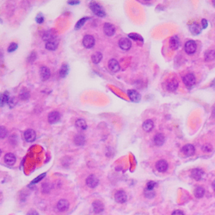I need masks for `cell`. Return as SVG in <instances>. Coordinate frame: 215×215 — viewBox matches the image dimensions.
<instances>
[{
  "instance_id": "6da1fadb",
  "label": "cell",
  "mask_w": 215,
  "mask_h": 215,
  "mask_svg": "<svg viewBox=\"0 0 215 215\" xmlns=\"http://www.w3.org/2000/svg\"><path fill=\"white\" fill-rule=\"evenodd\" d=\"M90 6H91V11H93V13H94L95 15H96V16H100V17L105 16L106 13H105V11H103V9H102V7H101L97 3H96V2H91Z\"/></svg>"
},
{
  "instance_id": "5b68a950",
  "label": "cell",
  "mask_w": 215,
  "mask_h": 215,
  "mask_svg": "<svg viewBox=\"0 0 215 215\" xmlns=\"http://www.w3.org/2000/svg\"><path fill=\"white\" fill-rule=\"evenodd\" d=\"M114 199H115V201L118 203H125L127 200V196H126V194L123 190H120L115 193Z\"/></svg>"
},
{
  "instance_id": "db71d44e",
  "label": "cell",
  "mask_w": 215,
  "mask_h": 215,
  "mask_svg": "<svg viewBox=\"0 0 215 215\" xmlns=\"http://www.w3.org/2000/svg\"><path fill=\"white\" fill-rule=\"evenodd\" d=\"M212 86H213V87H214V88L215 89V79L214 80V82H213V84H212Z\"/></svg>"
},
{
  "instance_id": "ab89813d",
  "label": "cell",
  "mask_w": 215,
  "mask_h": 215,
  "mask_svg": "<svg viewBox=\"0 0 215 215\" xmlns=\"http://www.w3.org/2000/svg\"><path fill=\"white\" fill-rule=\"evenodd\" d=\"M17 103V100H16V98H15V97H11L10 98V100H9V102H8V104L13 108L14 106H16V104Z\"/></svg>"
},
{
  "instance_id": "5bb4252c",
  "label": "cell",
  "mask_w": 215,
  "mask_h": 215,
  "mask_svg": "<svg viewBox=\"0 0 215 215\" xmlns=\"http://www.w3.org/2000/svg\"><path fill=\"white\" fill-rule=\"evenodd\" d=\"M156 168L159 172H165L168 170V164L165 160H159L156 164Z\"/></svg>"
},
{
  "instance_id": "e575fe53",
  "label": "cell",
  "mask_w": 215,
  "mask_h": 215,
  "mask_svg": "<svg viewBox=\"0 0 215 215\" xmlns=\"http://www.w3.org/2000/svg\"><path fill=\"white\" fill-rule=\"evenodd\" d=\"M20 98L23 99V100H27L29 97V91L26 89H23L21 92H20V95H19Z\"/></svg>"
},
{
  "instance_id": "f35d334b",
  "label": "cell",
  "mask_w": 215,
  "mask_h": 215,
  "mask_svg": "<svg viewBox=\"0 0 215 215\" xmlns=\"http://www.w3.org/2000/svg\"><path fill=\"white\" fill-rule=\"evenodd\" d=\"M17 49V44L16 43H11V45L9 46V47H8V52L9 53H12V52H14V51H16Z\"/></svg>"
},
{
  "instance_id": "2e32d148",
  "label": "cell",
  "mask_w": 215,
  "mask_h": 215,
  "mask_svg": "<svg viewBox=\"0 0 215 215\" xmlns=\"http://www.w3.org/2000/svg\"><path fill=\"white\" fill-rule=\"evenodd\" d=\"M57 208L59 212H65L69 208V202L66 200H60L57 203Z\"/></svg>"
},
{
  "instance_id": "bcb514c9",
  "label": "cell",
  "mask_w": 215,
  "mask_h": 215,
  "mask_svg": "<svg viewBox=\"0 0 215 215\" xmlns=\"http://www.w3.org/2000/svg\"><path fill=\"white\" fill-rule=\"evenodd\" d=\"M204 151H210L212 150V146L210 145H206V146H204L203 148H202Z\"/></svg>"
},
{
  "instance_id": "b9f144b4",
  "label": "cell",
  "mask_w": 215,
  "mask_h": 215,
  "mask_svg": "<svg viewBox=\"0 0 215 215\" xmlns=\"http://www.w3.org/2000/svg\"><path fill=\"white\" fill-rule=\"evenodd\" d=\"M145 194H146V196L148 197V198H152L153 196H154V192H153V190L152 191H151V190H147V189H145Z\"/></svg>"
},
{
  "instance_id": "52a82bcc",
  "label": "cell",
  "mask_w": 215,
  "mask_h": 215,
  "mask_svg": "<svg viewBox=\"0 0 215 215\" xmlns=\"http://www.w3.org/2000/svg\"><path fill=\"white\" fill-rule=\"evenodd\" d=\"M103 31L108 36H112L115 33V28L111 23H105L103 25Z\"/></svg>"
},
{
  "instance_id": "f907efd6",
  "label": "cell",
  "mask_w": 215,
  "mask_h": 215,
  "mask_svg": "<svg viewBox=\"0 0 215 215\" xmlns=\"http://www.w3.org/2000/svg\"><path fill=\"white\" fill-rule=\"evenodd\" d=\"M68 4H71V5H73V4H79V1H69V2H68Z\"/></svg>"
},
{
  "instance_id": "3957f363",
  "label": "cell",
  "mask_w": 215,
  "mask_h": 215,
  "mask_svg": "<svg viewBox=\"0 0 215 215\" xmlns=\"http://www.w3.org/2000/svg\"><path fill=\"white\" fill-rule=\"evenodd\" d=\"M197 48L196 43L194 41H189L185 43V52L188 54H193L195 53Z\"/></svg>"
},
{
  "instance_id": "d4e9b609",
  "label": "cell",
  "mask_w": 215,
  "mask_h": 215,
  "mask_svg": "<svg viewBox=\"0 0 215 215\" xmlns=\"http://www.w3.org/2000/svg\"><path fill=\"white\" fill-rule=\"evenodd\" d=\"M178 87V82L176 79H171L167 84V89L170 91H175Z\"/></svg>"
},
{
  "instance_id": "4dcf8cb0",
  "label": "cell",
  "mask_w": 215,
  "mask_h": 215,
  "mask_svg": "<svg viewBox=\"0 0 215 215\" xmlns=\"http://www.w3.org/2000/svg\"><path fill=\"white\" fill-rule=\"evenodd\" d=\"M68 72H69V66L65 64L61 66L60 70H59V76L61 78H66L67 76Z\"/></svg>"
},
{
  "instance_id": "83f0119b",
  "label": "cell",
  "mask_w": 215,
  "mask_h": 215,
  "mask_svg": "<svg viewBox=\"0 0 215 215\" xmlns=\"http://www.w3.org/2000/svg\"><path fill=\"white\" fill-rule=\"evenodd\" d=\"M164 142V136L162 134H157L154 137V143L157 146H162Z\"/></svg>"
},
{
  "instance_id": "8d00e7d4",
  "label": "cell",
  "mask_w": 215,
  "mask_h": 215,
  "mask_svg": "<svg viewBox=\"0 0 215 215\" xmlns=\"http://www.w3.org/2000/svg\"><path fill=\"white\" fill-rule=\"evenodd\" d=\"M128 36L130 37V38H132L133 40H135V41H143V39H142V37L139 35V34H128Z\"/></svg>"
},
{
  "instance_id": "7a4b0ae2",
  "label": "cell",
  "mask_w": 215,
  "mask_h": 215,
  "mask_svg": "<svg viewBox=\"0 0 215 215\" xmlns=\"http://www.w3.org/2000/svg\"><path fill=\"white\" fill-rule=\"evenodd\" d=\"M83 45L86 48H92L95 45V39L92 35L87 34L83 39Z\"/></svg>"
},
{
  "instance_id": "d590c367",
  "label": "cell",
  "mask_w": 215,
  "mask_h": 215,
  "mask_svg": "<svg viewBox=\"0 0 215 215\" xmlns=\"http://www.w3.org/2000/svg\"><path fill=\"white\" fill-rule=\"evenodd\" d=\"M7 129L4 126H0V139H4L7 136Z\"/></svg>"
},
{
  "instance_id": "f546056e",
  "label": "cell",
  "mask_w": 215,
  "mask_h": 215,
  "mask_svg": "<svg viewBox=\"0 0 215 215\" xmlns=\"http://www.w3.org/2000/svg\"><path fill=\"white\" fill-rule=\"evenodd\" d=\"M215 59V51L214 50H210L206 52L205 54V60L206 61H211Z\"/></svg>"
},
{
  "instance_id": "74e56055",
  "label": "cell",
  "mask_w": 215,
  "mask_h": 215,
  "mask_svg": "<svg viewBox=\"0 0 215 215\" xmlns=\"http://www.w3.org/2000/svg\"><path fill=\"white\" fill-rule=\"evenodd\" d=\"M155 185H156V182L155 181H149L147 183V185H146V189H147V190H151V191H152L153 189H154V187H155Z\"/></svg>"
},
{
  "instance_id": "7dc6e473",
  "label": "cell",
  "mask_w": 215,
  "mask_h": 215,
  "mask_svg": "<svg viewBox=\"0 0 215 215\" xmlns=\"http://www.w3.org/2000/svg\"><path fill=\"white\" fill-rule=\"evenodd\" d=\"M171 215H184V214H183V212L181 211V210H176V211H174L172 213Z\"/></svg>"
},
{
  "instance_id": "4fadbf2b",
  "label": "cell",
  "mask_w": 215,
  "mask_h": 215,
  "mask_svg": "<svg viewBox=\"0 0 215 215\" xmlns=\"http://www.w3.org/2000/svg\"><path fill=\"white\" fill-rule=\"evenodd\" d=\"M194 151H195V149L194 147V146L190 144H188L181 148V152L186 156H192L194 153Z\"/></svg>"
},
{
  "instance_id": "11a10c76",
  "label": "cell",
  "mask_w": 215,
  "mask_h": 215,
  "mask_svg": "<svg viewBox=\"0 0 215 215\" xmlns=\"http://www.w3.org/2000/svg\"><path fill=\"white\" fill-rule=\"evenodd\" d=\"M213 3H214V6H215V1H214Z\"/></svg>"
},
{
  "instance_id": "8fae6325",
  "label": "cell",
  "mask_w": 215,
  "mask_h": 215,
  "mask_svg": "<svg viewBox=\"0 0 215 215\" xmlns=\"http://www.w3.org/2000/svg\"><path fill=\"white\" fill-rule=\"evenodd\" d=\"M60 120V114L57 111H53L48 114V121L51 124L56 123Z\"/></svg>"
},
{
  "instance_id": "836d02e7",
  "label": "cell",
  "mask_w": 215,
  "mask_h": 215,
  "mask_svg": "<svg viewBox=\"0 0 215 215\" xmlns=\"http://www.w3.org/2000/svg\"><path fill=\"white\" fill-rule=\"evenodd\" d=\"M90 19H91V17H83V18H81L79 21L77 23V24H76L75 29H79L80 28H82L84 26V24L86 23V21H88Z\"/></svg>"
},
{
  "instance_id": "30bf717a",
  "label": "cell",
  "mask_w": 215,
  "mask_h": 215,
  "mask_svg": "<svg viewBox=\"0 0 215 215\" xmlns=\"http://www.w3.org/2000/svg\"><path fill=\"white\" fill-rule=\"evenodd\" d=\"M119 46L123 50H129L131 48L132 43L128 38H121L119 41Z\"/></svg>"
},
{
  "instance_id": "277c9868",
  "label": "cell",
  "mask_w": 215,
  "mask_h": 215,
  "mask_svg": "<svg viewBox=\"0 0 215 215\" xmlns=\"http://www.w3.org/2000/svg\"><path fill=\"white\" fill-rule=\"evenodd\" d=\"M182 81L184 83V84L187 86V87H191L195 83V77L194 75L192 73H189L187 75H185L182 79Z\"/></svg>"
},
{
  "instance_id": "9f6ffc18",
  "label": "cell",
  "mask_w": 215,
  "mask_h": 215,
  "mask_svg": "<svg viewBox=\"0 0 215 215\" xmlns=\"http://www.w3.org/2000/svg\"><path fill=\"white\" fill-rule=\"evenodd\" d=\"M1 153H2V151H1V149H0V155H1Z\"/></svg>"
},
{
  "instance_id": "c3c4849f",
  "label": "cell",
  "mask_w": 215,
  "mask_h": 215,
  "mask_svg": "<svg viewBox=\"0 0 215 215\" xmlns=\"http://www.w3.org/2000/svg\"><path fill=\"white\" fill-rule=\"evenodd\" d=\"M201 27H202L203 29H206V28L207 27V21H206V19H202V20H201Z\"/></svg>"
},
{
  "instance_id": "cb8c5ba5",
  "label": "cell",
  "mask_w": 215,
  "mask_h": 215,
  "mask_svg": "<svg viewBox=\"0 0 215 215\" xmlns=\"http://www.w3.org/2000/svg\"><path fill=\"white\" fill-rule=\"evenodd\" d=\"M189 29H190V31L193 34H199L201 32V28L200 27L199 24H197L196 23H192L189 26Z\"/></svg>"
},
{
  "instance_id": "f1b7e54d",
  "label": "cell",
  "mask_w": 215,
  "mask_h": 215,
  "mask_svg": "<svg viewBox=\"0 0 215 215\" xmlns=\"http://www.w3.org/2000/svg\"><path fill=\"white\" fill-rule=\"evenodd\" d=\"M102 59V54L100 52H96L92 56H91V59H92V62L94 64H98Z\"/></svg>"
},
{
  "instance_id": "7bdbcfd3",
  "label": "cell",
  "mask_w": 215,
  "mask_h": 215,
  "mask_svg": "<svg viewBox=\"0 0 215 215\" xmlns=\"http://www.w3.org/2000/svg\"><path fill=\"white\" fill-rule=\"evenodd\" d=\"M42 189H43V191L45 193H47L50 191L51 189V186L49 185V183H45L43 186H42Z\"/></svg>"
},
{
  "instance_id": "ac0fdd59",
  "label": "cell",
  "mask_w": 215,
  "mask_h": 215,
  "mask_svg": "<svg viewBox=\"0 0 215 215\" xmlns=\"http://www.w3.org/2000/svg\"><path fill=\"white\" fill-rule=\"evenodd\" d=\"M203 175H204L203 170H201V169H194V170L191 171V176H192V177L194 179L197 180V181L201 180V179L202 178Z\"/></svg>"
},
{
  "instance_id": "d6a6232c",
  "label": "cell",
  "mask_w": 215,
  "mask_h": 215,
  "mask_svg": "<svg viewBox=\"0 0 215 215\" xmlns=\"http://www.w3.org/2000/svg\"><path fill=\"white\" fill-rule=\"evenodd\" d=\"M205 194V189L202 187H197L194 190V195L197 198H201Z\"/></svg>"
},
{
  "instance_id": "ffe728a7",
  "label": "cell",
  "mask_w": 215,
  "mask_h": 215,
  "mask_svg": "<svg viewBox=\"0 0 215 215\" xmlns=\"http://www.w3.org/2000/svg\"><path fill=\"white\" fill-rule=\"evenodd\" d=\"M170 47L172 49H174V50L177 49L179 47V46H180V40H179V38L177 36H176V35L175 36H172L170 40Z\"/></svg>"
},
{
  "instance_id": "f6af8a7d",
  "label": "cell",
  "mask_w": 215,
  "mask_h": 215,
  "mask_svg": "<svg viewBox=\"0 0 215 215\" xmlns=\"http://www.w3.org/2000/svg\"><path fill=\"white\" fill-rule=\"evenodd\" d=\"M28 59H29L28 60H29V62H33L34 59H36V54H35L34 52H33V53H32V54H30V55L29 56V58H28Z\"/></svg>"
},
{
  "instance_id": "7c38bea8",
  "label": "cell",
  "mask_w": 215,
  "mask_h": 215,
  "mask_svg": "<svg viewBox=\"0 0 215 215\" xmlns=\"http://www.w3.org/2000/svg\"><path fill=\"white\" fill-rule=\"evenodd\" d=\"M127 95L132 102H138L140 100V95L134 90H128L127 91Z\"/></svg>"
},
{
  "instance_id": "9a60e30c",
  "label": "cell",
  "mask_w": 215,
  "mask_h": 215,
  "mask_svg": "<svg viewBox=\"0 0 215 215\" xmlns=\"http://www.w3.org/2000/svg\"><path fill=\"white\" fill-rule=\"evenodd\" d=\"M40 75L42 80H46L50 78L51 75V71L46 66H41L40 68Z\"/></svg>"
},
{
  "instance_id": "4316f807",
  "label": "cell",
  "mask_w": 215,
  "mask_h": 215,
  "mask_svg": "<svg viewBox=\"0 0 215 215\" xmlns=\"http://www.w3.org/2000/svg\"><path fill=\"white\" fill-rule=\"evenodd\" d=\"M76 127L79 129V130H85L86 128H87V123L85 122V121L84 120H83V119H79V120H77V121H76Z\"/></svg>"
},
{
  "instance_id": "1f68e13d",
  "label": "cell",
  "mask_w": 215,
  "mask_h": 215,
  "mask_svg": "<svg viewBox=\"0 0 215 215\" xmlns=\"http://www.w3.org/2000/svg\"><path fill=\"white\" fill-rule=\"evenodd\" d=\"M54 37V33L52 32V31H50V30H48V31H46L45 33L43 34L42 35V39H43V41H50L51 39H53Z\"/></svg>"
},
{
  "instance_id": "603a6c76",
  "label": "cell",
  "mask_w": 215,
  "mask_h": 215,
  "mask_svg": "<svg viewBox=\"0 0 215 215\" xmlns=\"http://www.w3.org/2000/svg\"><path fill=\"white\" fill-rule=\"evenodd\" d=\"M74 143L76 146H83L85 143V137L82 134H77L74 137Z\"/></svg>"
},
{
  "instance_id": "f5cc1de1",
  "label": "cell",
  "mask_w": 215,
  "mask_h": 215,
  "mask_svg": "<svg viewBox=\"0 0 215 215\" xmlns=\"http://www.w3.org/2000/svg\"><path fill=\"white\" fill-rule=\"evenodd\" d=\"M212 186H213V189H214V191H215V180L213 181V184H212Z\"/></svg>"
},
{
  "instance_id": "ee69618b",
  "label": "cell",
  "mask_w": 215,
  "mask_h": 215,
  "mask_svg": "<svg viewBox=\"0 0 215 215\" xmlns=\"http://www.w3.org/2000/svg\"><path fill=\"white\" fill-rule=\"evenodd\" d=\"M46 176V173H44V174H42V175H41V176H39L37 178H35L34 179V181H32V184H34V183H36V182H38V181H40L42 178H44V176Z\"/></svg>"
},
{
  "instance_id": "484cf974",
  "label": "cell",
  "mask_w": 215,
  "mask_h": 215,
  "mask_svg": "<svg viewBox=\"0 0 215 215\" xmlns=\"http://www.w3.org/2000/svg\"><path fill=\"white\" fill-rule=\"evenodd\" d=\"M154 127V123L151 120H147L143 123V129L146 132H151Z\"/></svg>"
},
{
  "instance_id": "9c48e42d",
  "label": "cell",
  "mask_w": 215,
  "mask_h": 215,
  "mask_svg": "<svg viewBox=\"0 0 215 215\" xmlns=\"http://www.w3.org/2000/svg\"><path fill=\"white\" fill-rule=\"evenodd\" d=\"M35 132L32 129H28L24 132V139H26V141L28 142H33L35 139Z\"/></svg>"
},
{
  "instance_id": "7402d4cb",
  "label": "cell",
  "mask_w": 215,
  "mask_h": 215,
  "mask_svg": "<svg viewBox=\"0 0 215 215\" xmlns=\"http://www.w3.org/2000/svg\"><path fill=\"white\" fill-rule=\"evenodd\" d=\"M4 162L9 164V165H13L16 163V157L13 153H7L4 156Z\"/></svg>"
},
{
  "instance_id": "e0dca14e",
  "label": "cell",
  "mask_w": 215,
  "mask_h": 215,
  "mask_svg": "<svg viewBox=\"0 0 215 215\" xmlns=\"http://www.w3.org/2000/svg\"><path fill=\"white\" fill-rule=\"evenodd\" d=\"M109 70L111 71H113V72H117V71H119V70H120V65H119V63H118V61L117 60H115V59H110L109 61Z\"/></svg>"
},
{
  "instance_id": "8992f818",
  "label": "cell",
  "mask_w": 215,
  "mask_h": 215,
  "mask_svg": "<svg viewBox=\"0 0 215 215\" xmlns=\"http://www.w3.org/2000/svg\"><path fill=\"white\" fill-rule=\"evenodd\" d=\"M98 183H99L98 178H97L96 176H94V175L89 176L87 177V179H86V184L88 185V187H90L91 189L96 188V187L98 185Z\"/></svg>"
},
{
  "instance_id": "d6986e66",
  "label": "cell",
  "mask_w": 215,
  "mask_h": 215,
  "mask_svg": "<svg viewBox=\"0 0 215 215\" xmlns=\"http://www.w3.org/2000/svg\"><path fill=\"white\" fill-rule=\"evenodd\" d=\"M92 206H93V210L96 214H100L102 213L104 209V206H103V204L101 201H94L92 204Z\"/></svg>"
},
{
  "instance_id": "60d3db41",
  "label": "cell",
  "mask_w": 215,
  "mask_h": 215,
  "mask_svg": "<svg viewBox=\"0 0 215 215\" xmlns=\"http://www.w3.org/2000/svg\"><path fill=\"white\" fill-rule=\"evenodd\" d=\"M43 22H44V17H43V16H42L41 14H39V15L36 16V23L41 24V23H42Z\"/></svg>"
},
{
  "instance_id": "44dd1931",
  "label": "cell",
  "mask_w": 215,
  "mask_h": 215,
  "mask_svg": "<svg viewBox=\"0 0 215 215\" xmlns=\"http://www.w3.org/2000/svg\"><path fill=\"white\" fill-rule=\"evenodd\" d=\"M10 95L7 91L0 94V106L1 107H4L6 103L9 102V100H10Z\"/></svg>"
},
{
  "instance_id": "681fc988",
  "label": "cell",
  "mask_w": 215,
  "mask_h": 215,
  "mask_svg": "<svg viewBox=\"0 0 215 215\" xmlns=\"http://www.w3.org/2000/svg\"><path fill=\"white\" fill-rule=\"evenodd\" d=\"M27 215H39L38 214V213L37 212H35L34 210H32V211H30V212H29Z\"/></svg>"
},
{
  "instance_id": "ba28073f",
  "label": "cell",
  "mask_w": 215,
  "mask_h": 215,
  "mask_svg": "<svg viewBox=\"0 0 215 215\" xmlns=\"http://www.w3.org/2000/svg\"><path fill=\"white\" fill-rule=\"evenodd\" d=\"M58 44H59V40L57 39V37H54L53 39H51L50 41H48L46 43V48L47 50H55L58 47Z\"/></svg>"
},
{
  "instance_id": "816d5d0a",
  "label": "cell",
  "mask_w": 215,
  "mask_h": 215,
  "mask_svg": "<svg viewBox=\"0 0 215 215\" xmlns=\"http://www.w3.org/2000/svg\"><path fill=\"white\" fill-rule=\"evenodd\" d=\"M3 58H4V55H3V51H0V63L2 62L3 60Z\"/></svg>"
}]
</instances>
